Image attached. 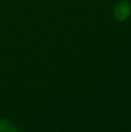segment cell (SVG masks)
I'll list each match as a JSON object with an SVG mask.
<instances>
[{"instance_id":"cell-1","label":"cell","mask_w":131,"mask_h":132,"mask_svg":"<svg viewBox=\"0 0 131 132\" xmlns=\"http://www.w3.org/2000/svg\"><path fill=\"white\" fill-rule=\"evenodd\" d=\"M114 15L119 22H125L131 15V5L129 2L122 1L119 2L114 8Z\"/></svg>"},{"instance_id":"cell-2","label":"cell","mask_w":131,"mask_h":132,"mask_svg":"<svg viewBox=\"0 0 131 132\" xmlns=\"http://www.w3.org/2000/svg\"><path fill=\"white\" fill-rule=\"evenodd\" d=\"M0 132H19V129L9 119H1L0 120Z\"/></svg>"}]
</instances>
